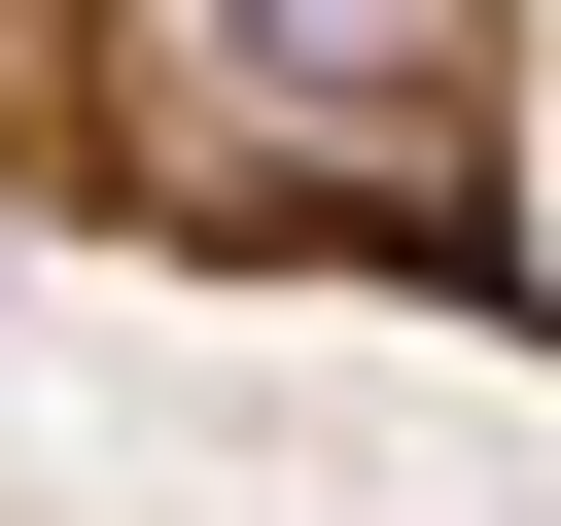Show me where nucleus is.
Wrapping results in <instances>:
<instances>
[{"label": "nucleus", "instance_id": "2", "mask_svg": "<svg viewBox=\"0 0 561 526\" xmlns=\"http://www.w3.org/2000/svg\"><path fill=\"white\" fill-rule=\"evenodd\" d=\"M0 526H210V491H0Z\"/></svg>", "mask_w": 561, "mask_h": 526}, {"label": "nucleus", "instance_id": "1", "mask_svg": "<svg viewBox=\"0 0 561 526\" xmlns=\"http://www.w3.org/2000/svg\"><path fill=\"white\" fill-rule=\"evenodd\" d=\"M0 245L561 351V0H0Z\"/></svg>", "mask_w": 561, "mask_h": 526}]
</instances>
